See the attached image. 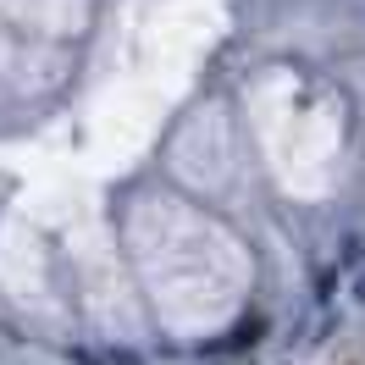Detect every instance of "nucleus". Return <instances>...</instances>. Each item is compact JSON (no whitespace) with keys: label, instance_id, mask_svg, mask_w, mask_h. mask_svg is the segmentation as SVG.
Returning <instances> with one entry per match:
<instances>
[{"label":"nucleus","instance_id":"f257e3e1","mask_svg":"<svg viewBox=\"0 0 365 365\" xmlns=\"http://www.w3.org/2000/svg\"><path fill=\"white\" fill-rule=\"evenodd\" d=\"M360 255H365V244H360V238H349V244H343V266H360Z\"/></svg>","mask_w":365,"mask_h":365},{"label":"nucleus","instance_id":"f03ea898","mask_svg":"<svg viewBox=\"0 0 365 365\" xmlns=\"http://www.w3.org/2000/svg\"><path fill=\"white\" fill-rule=\"evenodd\" d=\"M354 299H360V304H365V272L354 277Z\"/></svg>","mask_w":365,"mask_h":365}]
</instances>
